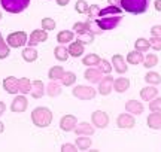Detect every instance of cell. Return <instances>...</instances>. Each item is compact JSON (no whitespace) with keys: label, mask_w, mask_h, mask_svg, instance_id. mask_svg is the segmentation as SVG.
Listing matches in <instances>:
<instances>
[{"label":"cell","mask_w":161,"mask_h":152,"mask_svg":"<svg viewBox=\"0 0 161 152\" xmlns=\"http://www.w3.org/2000/svg\"><path fill=\"white\" fill-rule=\"evenodd\" d=\"M75 145L78 146V149H79V151H86V149H90V148H91L92 140L88 137V136H78Z\"/></svg>","instance_id":"4316f807"},{"label":"cell","mask_w":161,"mask_h":152,"mask_svg":"<svg viewBox=\"0 0 161 152\" xmlns=\"http://www.w3.org/2000/svg\"><path fill=\"white\" fill-rule=\"evenodd\" d=\"M27 107H29V100L25 97V94L17 95L11 103V111L15 112V113H23V112L27 111Z\"/></svg>","instance_id":"ba28073f"},{"label":"cell","mask_w":161,"mask_h":152,"mask_svg":"<svg viewBox=\"0 0 161 152\" xmlns=\"http://www.w3.org/2000/svg\"><path fill=\"white\" fill-rule=\"evenodd\" d=\"M149 111L151 112H161V97H155L154 100H151Z\"/></svg>","instance_id":"ee69618b"},{"label":"cell","mask_w":161,"mask_h":152,"mask_svg":"<svg viewBox=\"0 0 161 152\" xmlns=\"http://www.w3.org/2000/svg\"><path fill=\"white\" fill-rule=\"evenodd\" d=\"M146 124L152 130H161V112H151L146 118Z\"/></svg>","instance_id":"d6986e66"},{"label":"cell","mask_w":161,"mask_h":152,"mask_svg":"<svg viewBox=\"0 0 161 152\" xmlns=\"http://www.w3.org/2000/svg\"><path fill=\"white\" fill-rule=\"evenodd\" d=\"M114 78L110 75H106L103 76V79L98 82V94H102V95H109L112 91H114Z\"/></svg>","instance_id":"9c48e42d"},{"label":"cell","mask_w":161,"mask_h":152,"mask_svg":"<svg viewBox=\"0 0 161 152\" xmlns=\"http://www.w3.org/2000/svg\"><path fill=\"white\" fill-rule=\"evenodd\" d=\"M73 39H75V31H70V30H61L57 35L58 43H70L73 42Z\"/></svg>","instance_id":"484cf974"},{"label":"cell","mask_w":161,"mask_h":152,"mask_svg":"<svg viewBox=\"0 0 161 152\" xmlns=\"http://www.w3.org/2000/svg\"><path fill=\"white\" fill-rule=\"evenodd\" d=\"M149 43H151V48H152L154 51H161V37L152 36L149 39Z\"/></svg>","instance_id":"f6af8a7d"},{"label":"cell","mask_w":161,"mask_h":152,"mask_svg":"<svg viewBox=\"0 0 161 152\" xmlns=\"http://www.w3.org/2000/svg\"><path fill=\"white\" fill-rule=\"evenodd\" d=\"M54 57H55L58 61H67V58L70 57L69 49L66 46H63V45H60V46H57L54 49Z\"/></svg>","instance_id":"4dcf8cb0"},{"label":"cell","mask_w":161,"mask_h":152,"mask_svg":"<svg viewBox=\"0 0 161 152\" xmlns=\"http://www.w3.org/2000/svg\"><path fill=\"white\" fill-rule=\"evenodd\" d=\"M67 49H69L70 57H76V58H78V57H80L82 54L85 52V45L80 43V42H78V41H75L67 46Z\"/></svg>","instance_id":"44dd1931"},{"label":"cell","mask_w":161,"mask_h":152,"mask_svg":"<svg viewBox=\"0 0 161 152\" xmlns=\"http://www.w3.org/2000/svg\"><path fill=\"white\" fill-rule=\"evenodd\" d=\"M148 3H149V0H121V8H122V11L128 12V14L139 15V14L146 12Z\"/></svg>","instance_id":"7a4b0ae2"},{"label":"cell","mask_w":161,"mask_h":152,"mask_svg":"<svg viewBox=\"0 0 161 152\" xmlns=\"http://www.w3.org/2000/svg\"><path fill=\"white\" fill-rule=\"evenodd\" d=\"M94 131H96L94 124L85 122V121H84V122H79L75 128V133L78 136H92L94 134Z\"/></svg>","instance_id":"2e32d148"},{"label":"cell","mask_w":161,"mask_h":152,"mask_svg":"<svg viewBox=\"0 0 161 152\" xmlns=\"http://www.w3.org/2000/svg\"><path fill=\"white\" fill-rule=\"evenodd\" d=\"M3 131H5V124H3L2 121H0V134H2Z\"/></svg>","instance_id":"f5cc1de1"},{"label":"cell","mask_w":161,"mask_h":152,"mask_svg":"<svg viewBox=\"0 0 161 152\" xmlns=\"http://www.w3.org/2000/svg\"><path fill=\"white\" fill-rule=\"evenodd\" d=\"M100 61H102V58L97 54H88L82 58V64L86 66V67H96V66L100 64Z\"/></svg>","instance_id":"83f0119b"},{"label":"cell","mask_w":161,"mask_h":152,"mask_svg":"<svg viewBox=\"0 0 161 152\" xmlns=\"http://www.w3.org/2000/svg\"><path fill=\"white\" fill-rule=\"evenodd\" d=\"M134 48L136 51H140V52H146L148 49L151 48L149 39H145V37H139L137 41L134 42Z\"/></svg>","instance_id":"d590c367"},{"label":"cell","mask_w":161,"mask_h":152,"mask_svg":"<svg viewBox=\"0 0 161 152\" xmlns=\"http://www.w3.org/2000/svg\"><path fill=\"white\" fill-rule=\"evenodd\" d=\"M145 82L148 84V85H160L161 84V76L160 73H157V72H148L146 75H145Z\"/></svg>","instance_id":"d6a6232c"},{"label":"cell","mask_w":161,"mask_h":152,"mask_svg":"<svg viewBox=\"0 0 161 152\" xmlns=\"http://www.w3.org/2000/svg\"><path fill=\"white\" fill-rule=\"evenodd\" d=\"M18 90L21 94H29L31 91V81L29 78H21L18 79Z\"/></svg>","instance_id":"836d02e7"},{"label":"cell","mask_w":161,"mask_h":152,"mask_svg":"<svg viewBox=\"0 0 161 152\" xmlns=\"http://www.w3.org/2000/svg\"><path fill=\"white\" fill-rule=\"evenodd\" d=\"M2 17H3V14H2V11H0V19H2Z\"/></svg>","instance_id":"db71d44e"},{"label":"cell","mask_w":161,"mask_h":152,"mask_svg":"<svg viewBox=\"0 0 161 152\" xmlns=\"http://www.w3.org/2000/svg\"><path fill=\"white\" fill-rule=\"evenodd\" d=\"M31 122L35 124V127L39 128H46L52 122V112L45 106H39L31 111Z\"/></svg>","instance_id":"6da1fadb"},{"label":"cell","mask_w":161,"mask_h":152,"mask_svg":"<svg viewBox=\"0 0 161 152\" xmlns=\"http://www.w3.org/2000/svg\"><path fill=\"white\" fill-rule=\"evenodd\" d=\"M151 35L155 37H161V25H152L151 27Z\"/></svg>","instance_id":"7dc6e473"},{"label":"cell","mask_w":161,"mask_h":152,"mask_svg":"<svg viewBox=\"0 0 161 152\" xmlns=\"http://www.w3.org/2000/svg\"><path fill=\"white\" fill-rule=\"evenodd\" d=\"M45 85H43V82L40 81V79H36V81L31 82V97L33 99H40V97H43V94H45Z\"/></svg>","instance_id":"ac0fdd59"},{"label":"cell","mask_w":161,"mask_h":152,"mask_svg":"<svg viewBox=\"0 0 161 152\" xmlns=\"http://www.w3.org/2000/svg\"><path fill=\"white\" fill-rule=\"evenodd\" d=\"M122 19V15H109V17H98L96 19V24L97 27L102 31H109V30H114L119 24V21Z\"/></svg>","instance_id":"277c9868"},{"label":"cell","mask_w":161,"mask_h":152,"mask_svg":"<svg viewBox=\"0 0 161 152\" xmlns=\"http://www.w3.org/2000/svg\"><path fill=\"white\" fill-rule=\"evenodd\" d=\"M55 2H57L58 6H67V5H69L70 0H55Z\"/></svg>","instance_id":"c3c4849f"},{"label":"cell","mask_w":161,"mask_h":152,"mask_svg":"<svg viewBox=\"0 0 161 152\" xmlns=\"http://www.w3.org/2000/svg\"><path fill=\"white\" fill-rule=\"evenodd\" d=\"M97 90H94L90 85H76L73 88V91H72V94L79 100H92L97 95Z\"/></svg>","instance_id":"8992f818"},{"label":"cell","mask_w":161,"mask_h":152,"mask_svg":"<svg viewBox=\"0 0 161 152\" xmlns=\"http://www.w3.org/2000/svg\"><path fill=\"white\" fill-rule=\"evenodd\" d=\"M154 6H155V11L157 12H161V0H155Z\"/></svg>","instance_id":"816d5d0a"},{"label":"cell","mask_w":161,"mask_h":152,"mask_svg":"<svg viewBox=\"0 0 161 152\" xmlns=\"http://www.w3.org/2000/svg\"><path fill=\"white\" fill-rule=\"evenodd\" d=\"M73 31L76 35H82L86 31H91V19L84 21V23H75L73 24Z\"/></svg>","instance_id":"1f68e13d"},{"label":"cell","mask_w":161,"mask_h":152,"mask_svg":"<svg viewBox=\"0 0 161 152\" xmlns=\"http://www.w3.org/2000/svg\"><path fill=\"white\" fill-rule=\"evenodd\" d=\"M5 111H6V105H5V101H0V117L5 113Z\"/></svg>","instance_id":"681fc988"},{"label":"cell","mask_w":161,"mask_h":152,"mask_svg":"<svg viewBox=\"0 0 161 152\" xmlns=\"http://www.w3.org/2000/svg\"><path fill=\"white\" fill-rule=\"evenodd\" d=\"M76 125H78V119L75 115H64L60 119V128L63 130L64 133H70V131H75Z\"/></svg>","instance_id":"8fae6325"},{"label":"cell","mask_w":161,"mask_h":152,"mask_svg":"<svg viewBox=\"0 0 161 152\" xmlns=\"http://www.w3.org/2000/svg\"><path fill=\"white\" fill-rule=\"evenodd\" d=\"M46 94L49 97H58L61 94V85L57 81H51L48 84V87H46Z\"/></svg>","instance_id":"f1b7e54d"},{"label":"cell","mask_w":161,"mask_h":152,"mask_svg":"<svg viewBox=\"0 0 161 152\" xmlns=\"http://www.w3.org/2000/svg\"><path fill=\"white\" fill-rule=\"evenodd\" d=\"M23 60L25 61V63H33V61H36L37 60V57H39V54H37V51H36L35 46H27L23 49Z\"/></svg>","instance_id":"cb8c5ba5"},{"label":"cell","mask_w":161,"mask_h":152,"mask_svg":"<svg viewBox=\"0 0 161 152\" xmlns=\"http://www.w3.org/2000/svg\"><path fill=\"white\" fill-rule=\"evenodd\" d=\"M27 41H29V36L25 31H12L8 35V39H6L8 45L11 48H15V49L23 48L27 43Z\"/></svg>","instance_id":"5b68a950"},{"label":"cell","mask_w":161,"mask_h":152,"mask_svg":"<svg viewBox=\"0 0 161 152\" xmlns=\"http://www.w3.org/2000/svg\"><path fill=\"white\" fill-rule=\"evenodd\" d=\"M142 64L146 67V69H151V67H155L158 64V57L155 54H149V55H145V60Z\"/></svg>","instance_id":"74e56055"},{"label":"cell","mask_w":161,"mask_h":152,"mask_svg":"<svg viewBox=\"0 0 161 152\" xmlns=\"http://www.w3.org/2000/svg\"><path fill=\"white\" fill-rule=\"evenodd\" d=\"M143 105L139 101V100H128L125 103V111L133 113V115H140V113H143Z\"/></svg>","instance_id":"ffe728a7"},{"label":"cell","mask_w":161,"mask_h":152,"mask_svg":"<svg viewBox=\"0 0 161 152\" xmlns=\"http://www.w3.org/2000/svg\"><path fill=\"white\" fill-rule=\"evenodd\" d=\"M3 90L8 94H17L19 93L18 90V79L15 76H8L3 79Z\"/></svg>","instance_id":"9a60e30c"},{"label":"cell","mask_w":161,"mask_h":152,"mask_svg":"<svg viewBox=\"0 0 161 152\" xmlns=\"http://www.w3.org/2000/svg\"><path fill=\"white\" fill-rule=\"evenodd\" d=\"M109 15H122V8L109 5L98 11V17H109Z\"/></svg>","instance_id":"d4e9b609"},{"label":"cell","mask_w":161,"mask_h":152,"mask_svg":"<svg viewBox=\"0 0 161 152\" xmlns=\"http://www.w3.org/2000/svg\"><path fill=\"white\" fill-rule=\"evenodd\" d=\"M64 75V69L61 66H54L49 69L48 72V78L51 79V81H61V78Z\"/></svg>","instance_id":"f546056e"},{"label":"cell","mask_w":161,"mask_h":152,"mask_svg":"<svg viewBox=\"0 0 161 152\" xmlns=\"http://www.w3.org/2000/svg\"><path fill=\"white\" fill-rule=\"evenodd\" d=\"M46 2H49V0H46Z\"/></svg>","instance_id":"11a10c76"},{"label":"cell","mask_w":161,"mask_h":152,"mask_svg":"<svg viewBox=\"0 0 161 152\" xmlns=\"http://www.w3.org/2000/svg\"><path fill=\"white\" fill-rule=\"evenodd\" d=\"M140 97L143 101H151L155 97H158V90L155 88V85H148L140 90Z\"/></svg>","instance_id":"e0dca14e"},{"label":"cell","mask_w":161,"mask_h":152,"mask_svg":"<svg viewBox=\"0 0 161 152\" xmlns=\"http://www.w3.org/2000/svg\"><path fill=\"white\" fill-rule=\"evenodd\" d=\"M55 19H52V18H43L42 19V29L46 30V31H52V30H55Z\"/></svg>","instance_id":"60d3db41"},{"label":"cell","mask_w":161,"mask_h":152,"mask_svg":"<svg viewBox=\"0 0 161 152\" xmlns=\"http://www.w3.org/2000/svg\"><path fill=\"white\" fill-rule=\"evenodd\" d=\"M2 8L9 14H21L30 5V0H0Z\"/></svg>","instance_id":"3957f363"},{"label":"cell","mask_w":161,"mask_h":152,"mask_svg":"<svg viewBox=\"0 0 161 152\" xmlns=\"http://www.w3.org/2000/svg\"><path fill=\"white\" fill-rule=\"evenodd\" d=\"M91 122L96 128H106L109 125V115L103 111H94L91 113Z\"/></svg>","instance_id":"52a82bcc"},{"label":"cell","mask_w":161,"mask_h":152,"mask_svg":"<svg viewBox=\"0 0 161 152\" xmlns=\"http://www.w3.org/2000/svg\"><path fill=\"white\" fill-rule=\"evenodd\" d=\"M78 42L84 43V45H90L94 41V33L92 31H86V33H82V35H78Z\"/></svg>","instance_id":"f35d334b"},{"label":"cell","mask_w":161,"mask_h":152,"mask_svg":"<svg viewBox=\"0 0 161 152\" xmlns=\"http://www.w3.org/2000/svg\"><path fill=\"white\" fill-rule=\"evenodd\" d=\"M11 55V46L8 45V42L3 39V36L0 33V60H5Z\"/></svg>","instance_id":"e575fe53"},{"label":"cell","mask_w":161,"mask_h":152,"mask_svg":"<svg viewBox=\"0 0 161 152\" xmlns=\"http://www.w3.org/2000/svg\"><path fill=\"white\" fill-rule=\"evenodd\" d=\"M88 8H90V5L86 3V0H78L75 3V11L78 12L79 15L86 14V12H88Z\"/></svg>","instance_id":"ab89813d"},{"label":"cell","mask_w":161,"mask_h":152,"mask_svg":"<svg viewBox=\"0 0 161 152\" xmlns=\"http://www.w3.org/2000/svg\"><path fill=\"white\" fill-rule=\"evenodd\" d=\"M46 39H48V31L43 29H36L31 31L29 37V46H36L42 42H45Z\"/></svg>","instance_id":"7c38bea8"},{"label":"cell","mask_w":161,"mask_h":152,"mask_svg":"<svg viewBox=\"0 0 161 152\" xmlns=\"http://www.w3.org/2000/svg\"><path fill=\"white\" fill-rule=\"evenodd\" d=\"M61 151L63 152H76V151H79V149H78L76 145H72V143H64L63 146H61Z\"/></svg>","instance_id":"bcb514c9"},{"label":"cell","mask_w":161,"mask_h":152,"mask_svg":"<svg viewBox=\"0 0 161 152\" xmlns=\"http://www.w3.org/2000/svg\"><path fill=\"white\" fill-rule=\"evenodd\" d=\"M116 125L119 128H133L136 125V119L133 117V113L127 112V113H119L116 118Z\"/></svg>","instance_id":"30bf717a"},{"label":"cell","mask_w":161,"mask_h":152,"mask_svg":"<svg viewBox=\"0 0 161 152\" xmlns=\"http://www.w3.org/2000/svg\"><path fill=\"white\" fill-rule=\"evenodd\" d=\"M98 66H100L98 69H100V72H102L103 75H110V72L114 70V67H112V63H109L108 60H102Z\"/></svg>","instance_id":"b9f144b4"},{"label":"cell","mask_w":161,"mask_h":152,"mask_svg":"<svg viewBox=\"0 0 161 152\" xmlns=\"http://www.w3.org/2000/svg\"><path fill=\"white\" fill-rule=\"evenodd\" d=\"M98 11H100V8H98V5H91L90 8H88V19H97L98 18Z\"/></svg>","instance_id":"7bdbcfd3"},{"label":"cell","mask_w":161,"mask_h":152,"mask_svg":"<svg viewBox=\"0 0 161 152\" xmlns=\"http://www.w3.org/2000/svg\"><path fill=\"white\" fill-rule=\"evenodd\" d=\"M112 67H114V70H115L116 73H119V75H124V73L128 70L127 61L124 60V57H122L121 54H115V55L112 57Z\"/></svg>","instance_id":"4fadbf2b"},{"label":"cell","mask_w":161,"mask_h":152,"mask_svg":"<svg viewBox=\"0 0 161 152\" xmlns=\"http://www.w3.org/2000/svg\"><path fill=\"white\" fill-rule=\"evenodd\" d=\"M84 78L85 81H88L90 84H98V82L103 79V73L100 72V69H96V67H88L84 73Z\"/></svg>","instance_id":"5bb4252c"},{"label":"cell","mask_w":161,"mask_h":152,"mask_svg":"<svg viewBox=\"0 0 161 152\" xmlns=\"http://www.w3.org/2000/svg\"><path fill=\"white\" fill-rule=\"evenodd\" d=\"M143 60H145V55H143V52H140V51H136V49H134V51L127 54V63H128V64H133V66L142 64Z\"/></svg>","instance_id":"603a6c76"},{"label":"cell","mask_w":161,"mask_h":152,"mask_svg":"<svg viewBox=\"0 0 161 152\" xmlns=\"http://www.w3.org/2000/svg\"><path fill=\"white\" fill-rule=\"evenodd\" d=\"M75 82H76V75L73 72H64L63 78H61V84L64 87H72V85H75Z\"/></svg>","instance_id":"8d00e7d4"},{"label":"cell","mask_w":161,"mask_h":152,"mask_svg":"<svg viewBox=\"0 0 161 152\" xmlns=\"http://www.w3.org/2000/svg\"><path fill=\"white\" fill-rule=\"evenodd\" d=\"M109 5H114V6H119L121 8V0H108Z\"/></svg>","instance_id":"f907efd6"},{"label":"cell","mask_w":161,"mask_h":152,"mask_svg":"<svg viewBox=\"0 0 161 152\" xmlns=\"http://www.w3.org/2000/svg\"><path fill=\"white\" fill-rule=\"evenodd\" d=\"M128 88H130V79H127L124 76H121V78L114 81V90H115L116 93L122 94V93H125Z\"/></svg>","instance_id":"7402d4cb"}]
</instances>
